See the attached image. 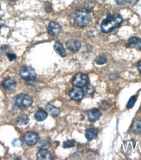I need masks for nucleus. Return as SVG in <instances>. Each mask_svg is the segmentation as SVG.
<instances>
[{"label":"nucleus","instance_id":"18","mask_svg":"<svg viewBox=\"0 0 141 160\" xmlns=\"http://www.w3.org/2000/svg\"><path fill=\"white\" fill-rule=\"evenodd\" d=\"M30 122L29 117L26 114H22L19 116L16 119V122L19 125H26Z\"/></svg>","mask_w":141,"mask_h":160},{"label":"nucleus","instance_id":"9","mask_svg":"<svg viewBox=\"0 0 141 160\" xmlns=\"http://www.w3.org/2000/svg\"><path fill=\"white\" fill-rule=\"evenodd\" d=\"M66 46L69 51L77 52L81 48V43L78 40L69 39L66 42Z\"/></svg>","mask_w":141,"mask_h":160},{"label":"nucleus","instance_id":"29","mask_svg":"<svg viewBox=\"0 0 141 160\" xmlns=\"http://www.w3.org/2000/svg\"><path fill=\"white\" fill-rule=\"evenodd\" d=\"M139 0H126V2L131 5H135Z\"/></svg>","mask_w":141,"mask_h":160},{"label":"nucleus","instance_id":"33","mask_svg":"<svg viewBox=\"0 0 141 160\" xmlns=\"http://www.w3.org/2000/svg\"><path fill=\"white\" fill-rule=\"evenodd\" d=\"M0 9H1V5H0Z\"/></svg>","mask_w":141,"mask_h":160},{"label":"nucleus","instance_id":"20","mask_svg":"<svg viewBox=\"0 0 141 160\" xmlns=\"http://www.w3.org/2000/svg\"><path fill=\"white\" fill-rule=\"evenodd\" d=\"M39 148L41 149H49L50 147V142L48 138H45L39 142Z\"/></svg>","mask_w":141,"mask_h":160},{"label":"nucleus","instance_id":"3","mask_svg":"<svg viewBox=\"0 0 141 160\" xmlns=\"http://www.w3.org/2000/svg\"><path fill=\"white\" fill-rule=\"evenodd\" d=\"M14 102L17 107L26 109L29 108L33 103V99L26 94H19L14 97Z\"/></svg>","mask_w":141,"mask_h":160},{"label":"nucleus","instance_id":"25","mask_svg":"<svg viewBox=\"0 0 141 160\" xmlns=\"http://www.w3.org/2000/svg\"><path fill=\"white\" fill-rule=\"evenodd\" d=\"M99 106L102 109H104V110H106L109 107V104L107 103L105 101H102L99 104Z\"/></svg>","mask_w":141,"mask_h":160},{"label":"nucleus","instance_id":"2","mask_svg":"<svg viewBox=\"0 0 141 160\" xmlns=\"http://www.w3.org/2000/svg\"><path fill=\"white\" fill-rule=\"evenodd\" d=\"M72 17L74 22L78 26H85L90 21L89 12L84 9H77L74 11Z\"/></svg>","mask_w":141,"mask_h":160},{"label":"nucleus","instance_id":"21","mask_svg":"<svg viewBox=\"0 0 141 160\" xmlns=\"http://www.w3.org/2000/svg\"><path fill=\"white\" fill-rule=\"evenodd\" d=\"M96 62L97 64H104L107 62L106 58L103 55H99L96 58Z\"/></svg>","mask_w":141,"mask_h":160},{"label":"nucleus","instance_id":"13","mask_svg":"<svg viewBox=\"0 0 141 160\" xmlns=\"http://www.w3.org/2000/svg\"><path fill=\"white\" fill-rule=\"evenodd\" d=\"M37 159L38 160H50L52 156L46 149H41L37 154Z\"/></svg>","mask_w":141,"mask_h":160},{"label":"nucleus","instance_id":"4","mask_svg":"<svg viewBox=\"0 0 141 160\" xmlns=\"http://www.w3.org/2000/svg\"><path fill=\"white\" fill-rule=\"evenodd\" d=\"M19 75L22 79L25 80H31L35 79L37 77V74L34 69L30 66H24L22 67L19 71Z\"/></svg>","mask_w":141,"mask_h":160},{"label":"nucleus","instance_id":"11","mask_svg":"<svg viewBox=\"0 0 141 160\" xmlns=\"http://www.w3.org/2000/svg\"><path fill=\"white\" fill-rule=\"evenodd\" d=\"M2 85L5 90H12L16 86V82L11 78L5 79L2 83Z\"/></svg>","mask_w":141,"mask_h":160},{"label":"nucleus","instance_id":"22","mask_svg":"<svg viewBox=\"0 0 141 160\" xmlns=\"http://www.w3.org/2000/svg\"><path fill=\"white\" fill-rule=\"evenodd\" d=\"M75 145V142L73 141V140H69V141H65L63 144V148H73Z\"/></svg>","mask_w":141,"mask_h":160},{"label":"nucleus","instance_id":"7","mask_svg":"<svg viewBox=\"0 0 141 160\" xmlns=\"http://www.w3.org/2000/svg\"><path fill=\"white\" fill-rule=\"evenodd\" d=\"M39 140V136L34 132H28L24 135V141L28 146L35 145Z\"/></svg>","mask_w":141,"mask_h":160},{"label":"nucleus","instance_id":"16","mask_svg":"<svg viewBox=\"0 0 141 160\" xmlns=\"http://www.w3.org/2000/svg\"><path fill=\"white\" fill-rule=\"evenodd\" d=\"M48 116V114L46 111L43 109L38 110L35 114V118L37 122H43L46 119Z\"/></svg>","mask_w":141,"mask_h":160},{"label":"nucleus","instance_id":"14","mask_svg":"<svg viewBox=\"0 0 141 160\" xmlns=\"http://www.w3.org/2000/svg\"><path fill=\"white\" fill-rule=\"evenodd\" d=\"M98 132L96 129L93 128H89L86 131L85 136L88 141H92L93 139H96L97 137Z\"/></svg>","mask_w":141,"mask_h":160},{"label":"nucleus","instance_id":"12","mask_svg":"<svg viewBox=\"0 0 141 160\" xmlns=\"http://www.w3.org/2000/svg\"><path fill=\"white\" fill-rule=\"evenodd\" d=\"M128 44L130 48L141 49V38L132 37L129 39Z\"/></svg>","mask_w":141,"mask_h":160},{"label":"nucleus","instance_id":"26","mask_svg":"<svg viewBox=\"0 0 141 160\" xmlns=\"http://www.w3.org/2000/svg\"><path fill=\"white\" fill-rule=\"evenodd\" d=\"M7 57L9 58V60L10 61H14V60L16 58V56L15 54H13V53H7Z\"/></svg>","mask_w":141,"mask_h":160},{"label":"nucleus","instance_id":"27","mask_svg":"<svg viewBox=\"0 0 141 160\" xmlns=\"http://www.w3.org/2000/svg\"><path fill=\"white\" fill-rule=\"evenodd\" d=\"M135 128L139 132L141 133V120H139V122H137V123H136Z\"/></svg>","mask_w":141,"mask_h":160},{"label":"nucleus","instance_id":"8","mask_svg":"<svg viewBox=\"0 0 141 160\" xmlns=\"http://www.w3.org/2000/svg\"><path fill=\"white\" fill-rule=\"evenodd\" d=\"M47 31L51 36H57L61 32V26L58 22L52 21L49 23L47 27Z\"/></svg>","mask_w":141,"mask_h":160},{"label":"nucleus","instance_id":"24","mask_svg":"<svg viewBox=\"0 0 141 160\" xmlns=\"http://www.w3.org/2000/svg\"><path fill=\"white\" fill-rule=\"evenodd\" d=\"M23 144L22 142L21 141V140H20L18 138H15L12 141V145L15 147H21Z\"/></svg>","mask_w":141,"mask_h":160},{"label":"nucleus","instance_id":"31","mask_svg":"<svg viewBox=\"0 0 141 160\" xmlns=\"http://www.w3.org/2000/svg\"><path fill=\"white\" fill-rule=\"evenodd\" d=\"M2 25L1 24H0V33H1V29H2Z\"/></svg>","mask_w":141,"mask_h":160},{"label":"nucleus","instance_id":"30","mask_svg":"<svg viewBox=\"0 0 141 160\" xmlns=\"http://www.w3.org/2000/svg\"><path fill=\"white\" fill-rule=\"evenodd\" d=\"M138 69H139V71L140 72V73L141 74V61H140V62L139 63V65H138Z\"/></svg>","mask_w":141,"mask_h":160},{"label":"nucleus","instance_id":"5","mask_svg":"<svg viewBox=\"0 0 141 160\" xmlns=\"http://www.w3.org/2000/svg\"><path fill=\"white\" fill-rule=\"evenodd\" d=\"M88 82V78L84 74H77L73 79V84L77 88H83L87 85Z\"/></svg>","mask_w":141,"mask_h":160},{"label":"nucleus","instance_id":"17","mask_svg":"<svg viewBox=\"0 0 141 160\" xmlns=\"http://www.w3.org/2000/svg\"><path fill=\"white\" fill-rule=\"evenodd\" d=\"M46 109L48 110V112L50 113L51 115L54 117L59 116L60 114V110L59 108H56V106H54L52 104H48L46 106Z\"/></svg>","mask_w":141,"mask_h":160},{"label":"nucleus","instance_id":"6","mask_svg":"<svg viewBox=\"0 0 141 160\" xmlns=\"http://www.w3.org/2000/svg\"><path fill=\"white\" fill-rule=\"evenodd\" d=\"M69 97L73 101H81L84 96V92L82 89H80V88H73L71 91L69 93Z\"/></svg>","mask_w":141,"mask_h":160},{"label":"nucleus","instance_id":"10","mask_svg":"<svg viewBox=\"0 0 141 160\" xmlns=\"http://www.w3.org/2000/svg\"><path fill=\"white\" fill-rule=\"evenodd\" d=\"M101 116V112L98 109H92L88 112V118L89 121L92 122H95L99 119Z\"/></svg>","mask_w":141,"mask_h":160},{"label":"nucleus","instance_id":"19","mask_svg":"<svg viewBox=\"0 0 141 160\" xmlns=\"http://www.w3.org/2000/svg\"><path fill=\"white\" fill-rule=\"evenodd\" d=\"M84 95L88 97L92 96L93 95L94 92H95V88L92 85H86L84 88Z\"/></svg>","mask_w":141,"mask_h":160},{"label":"nucleus","instance_id":"28","mask_svg":"<svg viewBox=\"0 0 141 160\" xmlns=\"http://www.w3.org/2000/svg\"><path fill=\"white\" fill-rule=\"evenodd\" d=\"M115 2L119 5H121V6H124V5H125L127 3L126 0H115Z\"/></svg>","mask_w":141,"mask_h":160},{"label":"nucleus","instance_id":"32","mask_svg":"<svg viewBox=\"0 0 141 160\" xmlns=\"http://www.w3.org/2000/svg\"><path fill=\"white\" fill-rule=\"evenodd\" d=\"M10 1H12V2H14V1H16V0H10Z\"/></svg>","mask_w":141,"mask_h":160},{"label":"nucleus","instance_id":"15","mask_svg":"<svg viewBox=\"0 0 141 160\" xmlns=\"http://www.w3.org/2000/svg\"><path fill=\"white\" fill-rule=\"evenodd\" d=\"M54 49L55 51L62 57H65L66 56V51L64 49L63 45L59 42H56L54 45Z\"/></svg>","mask_w":141,"mask_h":160},{"label":"nucleus","instance_id":"23","mask_svg":"<svg viewBox=\"0 0 141 160\" xmlns=\"http://www.w3.org/2000/svg\"><path fill=\"white\" fill-rule=\"evenodd\" d=\"M137 101V96H133L130 98V99L129 100V102L127 104V108H132L134 105H135V102Z\"/></svg>","mask_w":141,"mask_h":160},{"label":"nucleus","instance_id":"1","mask_svg":"<svg viewBox=\"0 0 141 160\" xmlns=\"http://www.w3.org/2000/svg\"><path fill=\"white\" fill-rule=\"evenodd\" d=\"M123 21V18L118 14L110 15L102 22L101 24V30L103 33H109L120 26Z\"/></svg>","mask_w":141,"mask_h":160}]
</instances>
